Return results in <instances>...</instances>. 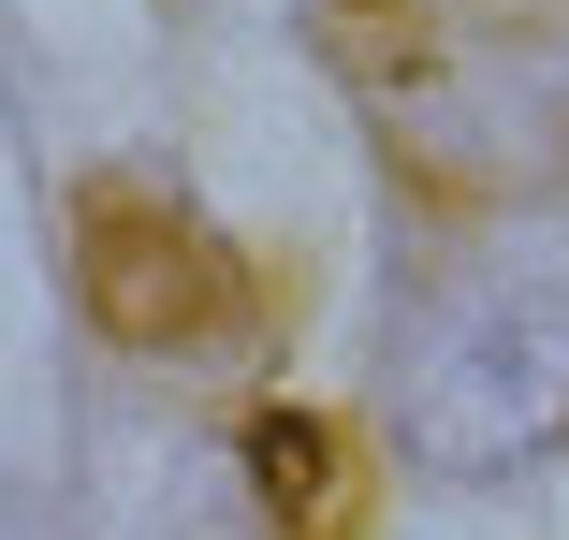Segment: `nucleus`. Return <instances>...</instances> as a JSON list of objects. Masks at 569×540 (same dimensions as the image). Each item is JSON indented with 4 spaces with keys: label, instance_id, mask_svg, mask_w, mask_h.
Listing matches in <instances>:
<instances>
[{
    "label": "nucleus",
    "instance_id": "obj_3",
    "mask_svg": "<svg viewBox=\"0 0 569 540\" xmlns=\"http://www.w3.org/2000/svg\"><path fill=\"white\" fill-rule=\"evenodd\" d=\"M249 482H263L278 526H321V511H336V439H321L307 409H263V423H249Z\"/></svg>",
    "mask_w": 569,
    "mask_h": 540
},
{
    "label": "nucleus",
    "instance_id": "obj_1",
    "mask_svg": "<svg viewBox=\"0 0 569 540\" xmlns=\"http://www.w3.org/2000/svg\"><path fill=\"white\" fill-rule=\"evenodd\" d=\"M569 439V307H482L423 380H409V468L497 482Z\"/></svg>",
    "mask_w": 569,
    "mask_h": 540
},
{
    "label": "nucleus",
    "instance_id": "obj_2",
    "mask_svg": "<svg viewBox=\"0 0 569 540\" xmlns=\"http://www.w3.org/2000/svg\"><path fill=\"white\" fill-rule=\"evenodd\" d=\"M73 278H88V321L118 351H234V321H249V278L219 263V234L190 220V204L161 190H88V220H73Z\"/></svg>",
    "mask_w": 569,
    "mask_h": 540
}]
</instances>
